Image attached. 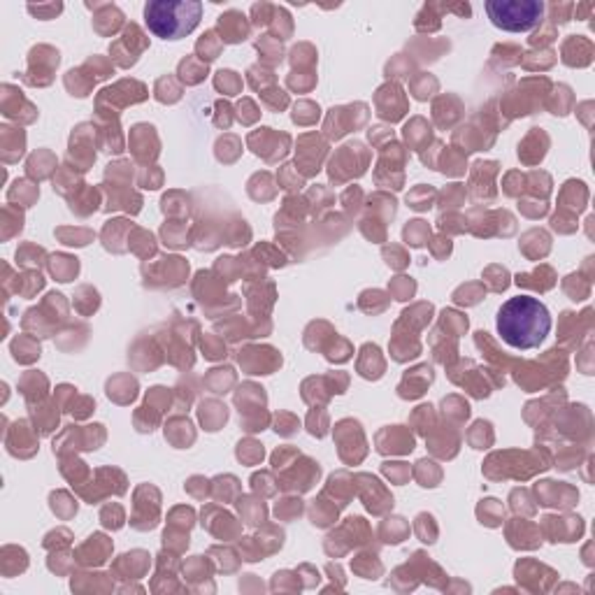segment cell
<instances>
[{
	"instance_id": "cell-27",
	"label": "cell",
	"mask_w": 595,
	"mask_h": 595,
	"mask_svg": "<svg viewBox=\"0 0 595 595\" xmlns=\"http://www.w3.org/2000/svg\"><path fill=\"white\" fill-rule=\"evenodd\" d=\"M237 456H240V461L254 463V461H259V458H263V449L256 442H244V444H240V449H237Z\"/></svg>"
},
{
	"instance_id": "cell-1",
	"label": "cell",
	"mask_w": 595,
	"mask_h": 595,
	"mask_svg": "<svg viewBox=\"0 0 595 595\" xmlns=\"http://www.w3.org/2000/svg\"><path fill=\"white\" fill-rule=\"evenodd\" d=\"M498 335L512 349L528 351L544 342L551 330V316L544 303L532 296L509 298L498 310Z\"/></svg>"
},
{
	"instance_id": "cell-21",
	"label": "cell",
	"mask_w": 595,
	"mask_h": 595,
	"mask_svg": "<svg viewBox=\"0 0 595 595\" xmlns=\"http://www.w3.org/2000/svg\"><path fill=\"white\" fill-rule=\"evenodd\" d=\"M572 10H574V3H551L549 5V19L551 23H567L570 19H572Z\"/></svg>"
},
{
	"instance_id": "cell-8",
	"label": "cell",
	"mask_w": 595,
	"mask_h": 595,
	"mask_svg": "<svg viewBox=\"0 0 595 595\" xmlns=\"http://www.w3.org/2000/svg\"><path fill=\"white\" fill-rule=\"evenodd\" d=\"M591 58H593V45L584 35H570V38L563 42V61H565L567 65L584 67L591 63Z\"/></svg>"
},
{
	"instance_id": "cell-6",
	"label": "cell",
	"mask_w": 595,
	"mask_h": 595,
	"mask_svg": "<svg viewBox=\"0 0 595 595\" xmlns=\"http://www.w3.org/2000/svg\"><path fill=\"white\" fill-rule=\"evenodd\" d=\"M251 33V23L247 21V17L237 10H228L219 17L217 23V35L221 38L224 45H237V42H244Z\"/></svg>"
},
{
	"instance_id": "cell-9",
	"label": "cell",
	"mask_w": 595,
	"mask_h": 595,
	"mask_svg": "<svg viewBox=\"0 0 595 595\" xmlns=\"http://www.w3.org/2000/svg\"><path fill=\"white\" fill-rule=\"evenodd\" d=\"M446 12H451V5L426 3L423 5V10L416 14V21H414L416 30H421V33H435V30H440V26H442L440 19L446 14Z\"/></svg>"
},
{
	"instance_id": "cell-26",
	"label": "cell",
	"mask_w": 595,
	"mask_h": 595,
	"mask_svg": "<svg viewBox=\"0 0 595 595\" xmlns=\"http://www.w3.org/2000/svg\"><path fill=\"white\" fill-rule=\"evenodd\" d=\"M556 40V26L554 23H539V30H535V35L530 38V45L532 47H542V45H549V42Z\"/></svg>"
},
{
	"instance_id": "cell-10",
	"label": "cell",
	"mask_w": 595,
	"mask_h": 595,
	"mask_svg": "<svg viewBox=\"0 0 595 595\" xmlns=\"http://www.w3.org/2000/svg\"><path fill=\"white\" fill-rule=\"evenodd\" d=\"M431 382H433V370H431V367H428V365L416 367V370L409 372V375L404 377V382L400 384V396L402 398H419L423 393V389H426Z\"/></svg>"
},
{
	"instance_id": "cell-4",
	"label": "cell",
	"mask_w": 595,
	"mask_h": 595,
	"mask_svg": "<svg viewBox=\"0 0 595 595\" xmlns=\"http://www.w3.org/2000/svg\"><path fill=\"white\" fill-rule=\"evenodd\" d=\"M147 47H149V38L142 33V28H140L138 23H128L124 28V33H121V38L112 42L109 54H112V58L121 67H131L138 63L140 54H142Z\"/></svg>"
},
{
	"instance_id": "cell-12",
	"label": "cell",
	"mask_w": 595,
	"mask_h": 595,
	"mask_svg": "<svg viewBox=\"0 0 595 595\" xmlns=\"http://www.w3.org/2000/svg\"><path fill=\"white\" fill-rule=\"evenodd\" d=\"M221 49H224V42H221V38L217 35V30H207L198 40V45H195V52H198V58L202 63H210V61L217 58L221 54Z\"/></svg>"
},
{
	"instance_id": "cell-7",
	"label": "cell",
	"mask_w": 595,
	"mask_h": 595,
	"mask_svg": "<svg viewBox=\"0 0 595 595\" xmlns=\"http://www.w3.org/2000/svg\"><path fill=\"white\" fill-rule=\"evenodd\" d=\"M89 10H94V28L100 35H114L124 26V12L112 3H87Z\"/></svg>"
},
{
	"instance_id": "cell-23",
	"label": "cell",
	"mask_w": 595,
	"mask_h": 595,
	"mask_svg": "<svg viewBox=\"0 0 595 595\" xmlns=\"http://www.w3.org/2000/svg\"><path fill=\"white\" fill-rule=\"evenodd\" d=\"M428 237V226L423 221H412V224L404 228V240H407L412 247H421Z\"/></svg>"
},
{
	"instance_id": "cell-11",
	"label": "cell",
	"mask_w": 595,
	"mask_h": 595,
	"mask_svg": "<svg viewBox=\"0 0 595 595\" xmlns=\"http://www.w3.org/2000/svg\"><path fill=\"white\" fill-rule=\"evenodd\" d=\"M379 98H386V102H379V100H377L379 116H384V119H391V121H398V119H400V116L404 114L400 107H396V100H398V102L404 100L402 91H400V87H398V84H386L384 89H379Z\"/></svg>"
},
{
	"instance_id": "cell-22",
	"label": "cell",
	"mask_w": 595,
	"mask_h": 595,
	"mask_svg": "<svg viewBox=\"0 0 595 595\" xmlns=\"http://www.w3.org/2000/svg\"><path fill=\"white\" fill-rule=\"evenodd\" d=\"M156 98L161 102H175L180 98V87H175L173 77H163L156 84Z\"/></svg>"
},
{
	"instance_id": "cell-25",
	"label": "cell",
	"mask_w": 595,
	"mask_h": 595,
	"mask_svg": "<svg viewBox=\"0 0 595 595\" xmlns=\"http://www.w3.org/2000/svg\"><path fill=\"white\" fill-rule=\"evenodd\" d=\"M314 61H316V49L312 45H307V42L293 47V52H291V63L293 65H305V63L312 65Z\"/></svg>"
},
{
	"instance_id": "cell-18",
	"label": "cell",
	"mask_w": 595,
	"mask_h": 595,
	"mask_svg": "<svg viewBox=\"0 0 595 595\" xmlns=\"http://www.w3.org/2000/svg\"><path fill=\"white\" fill-rule=\"evenodd\" d=\"M214 84H217L219 91H224V94H228V96L237 94V91H240V87H242L240 77H237L232 70H221L219 75H217V79H214Z\"/></svg>"
},
{
	"instance_id": "cell-13",
	"label": "cell",
	"mask_w": 595,
	"mask_h": 595,
	"mask_svg": "<svg viewBox=\"0 0 595 595\" xmlns=\"http://www.w3.org/2000/svg\"><path fill=\"white\" fill-rule=\"evenodd\" d=\"M358 370L360 375L367 377V379H377L382 375L384 370V360L379 358V349L377 347H363V356H360V363H358Z\"/></svg>"
},
{
	"instance_id": "cell-28",
	"label": "cell",
	"mask_w": 595,
	"mask_h": 595,
	"mask_svg": "<svg viewBox=\"0 0 595 595\" xmlns=\"http://www.w3.org/2000/svg\"><path fill=\"white\" fill-rule=\"evenodd\" d=\"M386 475L389 477H396L398 482H402L407 477V468H402V463H386Z\"/></svg>"
},
{
	"instance_id": "cell-14",
	"label": "cell",
	"mask_w": 595,
	"mask_h": 595,
	"mask_svg": "<svg viewBox=\"0 0 595 595\" xmlns=\"http://www.w3.org/2000/svg\"><path fill=\"white\" fill-rule=\"evenodd\" d=\"M270 28H272V38H274V40L281 42V40L291 38L293 21H291V14H288L286 8H279V5H274L272 19H270Z\"/></svg>"
},
{
	"instance_id": "cell-29",
	"label": "cell",
	"mask_w": 595,
	"mask_h": 595,
	"mask_svg": "<svg viewBox=\"0 0 595 595\" xmlns=\"http://www.w3.org/2000/svg\"><path fill=\"white\" fill-rule=\"evenodd\" d=\"M593 10H595V5H593V3H579V5H574L572 17H576V19H588Z\"/></svg>"
},
{
	"instance_id": "cell-15",
	"label": "cell",
	"mask_w": 595,
	"mask_h": 595,
	"mask_svg": "<svg viewBox=\"0 0 595 595\" xmlns=\"http://www.w3.org/2000/svg\"><path fill=\"white\" fill-rule=\"evenodd\" d=\"M207 75V63H202V61H195L193 56L184 58L180 63V77L184 79L186 84H198L202 82Z\"/></svg>"
},
{
	"instance_id": "cell-19",
	"label": "cell",
	"mask_w": 595,
	"mask_h": 595,
	"mask_svg": "<svg viewBox=\"0 0 595 595\" xmlns=\"http://www.w3.org/2000/svg\"><path fill=\"white\" fill-rule=\"evenodd\" d=\"M28 12L35 17V19H56V17L63 12V3H38V5H28Z\"/></svg>"
},
{
	"instance_id": "cell-24",
	"label": "cell",
	"mask_w": 595,
	"mask_h": 595,
	"mask_svg": "<svg viewBox=\"0 0 595 595\" xmlns=\"http://www.w3.org/2000/svg\"><path fill=\"white\" fill-rule=\"evenodd\" d=\"M433 195H435V191L431 186H419L414 193L407 195V202H409V207H414V210H428Z\"/></svg>"
},
{
	"instance_id": "cell-16",
	"label": "cell",
	"mask_w": 595,
	"mask_h": 595,
	"mask_svg": "<svg viewBox=\"0 0 595 595\" xmlns=\"http://www.w3.org/2000/svg\"><path fill=\"white\" fill-rule=\"evenodd\" d=\"M256 49H259L261 56L270 61V63H279L281 56H284V54H281V42L274 40L272 35H263V38L256 40Z\"/></svg>"
},
{
	"instance_id": "cell-3",
	"label": "cell",
	"mask_w": 595,
	"mask_h": 595,
	"mask_svg": "<svg viewBox=\"0 0 595 595\" xmlns=\"http://www.w3.org/2000/svg\"><path fill=\"white\" fill-rule=\"evenodd\" d=\"M542 0H488L486 14L490 23L507 33H528L544 19Z\"/></svg>"
},
{
	"instance_id": "cell-17",
	"label": "cell",
	"mask_w": 595,
	"mask_h": 595,
	"mask_svg": "<svg viewBox=\"0 0 595 595\" xmlns=\"http://www.w3.org/2000/svg\"><path fill=\"white\" fill-rule=\"evenodd\" d=\"M52 272L54 277H58V281H70L72 274H77V259H67V256H56L52 259Z\"/></svg>"
},
{
	"instance_id": "cell-5",
	"label": "cell",
	"mask_w": 595,
	"mask_h": 595,
	"mask_svg": "<svg viewBox=\"0 0 595 595\" xmlns=\"http://www.w3.org/2000/svg\"><path fill=\"white\" fill-rule=\"evenodd\" d=\"M58 52L49 45H40V47H33L28 54V75H26V82L33 79V75H38L33 84L38 87H45V84L52 82V72L56 70L58 65Z\"/></svg>"
},
{
	"instance_id": "cell-2",
	"label": "cell",
	"mask_w": 595,
	"mask_h": 595,
	"mask_svg": "<svg viewBox=\"0 0 595 595\" xmlns=\"http://www.w3.org/2000/svg\"><path fill=\"white\" fill-rule=\"evenodd\" d=\"M202 19L198 0H149L144 5V23L156 38L182 40L191 35Z\"/></svg>"
},
{
	"instance_id": "cell-20",
	"label": "cell",
	"mask_w": 595,
	"mask_h": 595,
	"mask_svg": "<svg viewBox=\"0 0 595 595\" xmlns=\"http://www.w3.org/2000/svg\"><path fill=\"white\" fill-rule=\"evenodd\" d=\"M272 12H274V5H272V3H256V5H251V23H254L256 28L270 26Z\"/></svg>"
}]
</instances>
